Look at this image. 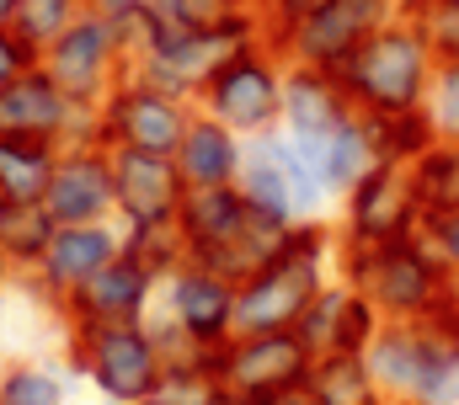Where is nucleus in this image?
Returning <instances> with one entry per match:
<instances>
[{"instance_id":"30","label":"nucleus","mask_w":459,"mask_h":405,"mask_svg":"<svg viewBox=\"0 0 459 405\" xmlns=\"http://www.w3.org/2000/svg\"><path fill=\"white\" fill-rule=\"evenodd\" d=\"M0 405H65V384L38 363H16L0 374Z\"/></svg>"},{"instance_id":"25","label":"nucleus","mask_w":459,"mask_h":405,"mask_svg":"<svg viewBox=\"0 0 459 405\" xmlns=\"http://www.w3.org/2000/svg\"><path fill=\"white\" fill-rule=\"evenodd\" d=\"M54 229H59V224H54V213H48L43 202H11L5 219H0V246H5V256H11V267H16V272H32L38 256L48 251Z\"/></svg>"},{"instance_id":"35","label":"nucleus","mask_w":459,"mask_h":405,"mask_svg":"<svg viewBox=\"0 0 459 405\" xmlns=\"http://www.w3.org/2000/svg\"><path fill=\"white\" fill-rule=\"evenodd\" d=\"M86 5H97V11H102V16L113 22V16H123V11H134V5H150V0H86Z\"/></svg>"},{"instance_id":"15","label":"nucleus","mask_w":459,"mask_h":405,"mask_svg":"<svg viewBox=\"0 0 459 405\" xmlns=\"http://www.w3.org/2000/svg\"><path fill=\"white\" fill-rule=\"evenodd\" d=\"M187 198V182L177 171V155L155 150H113V202L123 229L128 224H171Z\"/></svg>"},{"instance_id":"4","label":"nucleus","mask_w":459,"mask_h":405,"mask_svg":"<svg viewBox=\"0 0 459 405\" xmlns=\"http://www.w3.org/2000/svg\"><path fill=\"white\" fill-rule=\"evenodd\" d=\"M321 289H326V229L316 219H299L283 251L240 283L235 331H294Z\"/></svg>"},{"instance_id":"34","label":"nucleus","mask_w":459,"mask_h":405,"mask_svg":"<svg viewBox=\"0 0 459 405\" xmlns=\"http://www.w3.org/2000/svg\"><path fill=\"white\" fill-rule=\"evenodd\" d=\"M251 405H316V395L305 384H289V390H273V395H262V401H251Z\"/></svg>"},{"instance_id":"26","label":"nucleus","mask_w":459,"mask_h":405,"mask_svg":"<svg viewBox=\"0 0 459 405\" xmlns=\"http://www.w3.org/2000/svg\"><path fill=\"white\" fill-rule=\"evenodd\" d=\"M123 251L139 256L160 283L187 262V240H182V229H177V219H171V224H128V229H123Z\"/></svg>"},{"instance_id":"18","label":"nucleus","mask_w":459,"mask_h":405,"mask_svg":"<svg viewBox=\"0 0 459 405\" xmlns=\"http://www.w3.org/2000/svg\"><path fill=\"white\" fill-rule=\"evenodd\" d=\"M358 107L347 101L342 81L332 70H310V65H294L283 70V134L294 139V150H316L332 128H342Z\"/></svg>"},{"instance_id":"21","label":"nucleus","mask_w":459,"mask_h":405,"mask_svg":"<svg viewBox=\"0 0 459 405\" xmlns=\"http://www.w3.org/2000/svg\"><path fill=\"white\" fill-rule=\"evenodd\" d=\"M310 166H316V177H321V187H326V198L332 193H352L374 166H379V150H374V134H368V117L363 112H352L342 128H332L310 155H305Z\"/></svg>"},{"instance_id":"20","label":"nucleus","mask_w":459,"mask_h":405,"mask_svg":"<svg viewBox=\"0 0 459 405\" xmlns=\"http://www.w3.org/2000/svg\"><path fill=\"white\" fill-rule=\"evenodd\" d=\"M240 155H246V139L198 107L182 144H177V171L187 187H220V182L240 177Z\"/></svg>"},{"instance_id":"31","label":"nucleus","mask_w":459,"mask_h":405,"mask_svg":"<svg viewBox=\"0 0 459 405\" xmlns=\"http://www.w3.org/2000/svg\"><path fill=\"white\" fill-rule=\"evenodd\" d=\"M422 229H428V246L444 256V267L459 278V202L428 208V213H422Z\"/></svg>"},{"instance_id":"19","label":"nucleus","mask_w":459,"mask_h":405,"mask_svg":"<svg viewBox=\"0 0 459 405\" xmlns=\"http://www.w3.org/2000/svg\"><path fill=\"white\" fill-rule=\"evenodd\" d=\"M299 341L316 352V358H326V352H363L368 347V336L379 331V309L368 304L363 289H321L310 309L299 315Z\"/></svg>"},{"instance_id":"40","label":"nucleus","mask_w":459,"mask_h":405,"mask_svg":"<svg viewBox=\"0 0 459 405\" xmlns=\"http://www.w3.org/2000/svg\"><path fill=\"white\" fill-rule=\"evenodd\" d=\"M139 405H171V401H160V395H150V401H139Z\"/></svg>"},{"instance_id":"6","label":"nucleus","mask_w":459,"mask_h":405,"mask_svg":"<svg viewBox=\"0 0 459 405\" xmlns=\"http://www.w3.org/2000/svg\"><path fill=\"white\" fill-rule=\"evenodd\" d=\"M113 405H139L160 390L166 358L150 336V325H75V358H70Z\"/></svg>"},{"instance_id":"39","label":"nucleus","mask_w":459,"mask_h":405,"mask_svg":"<svg viewBox=\"0 0 459 405\" xmlns=\"http://www.w3.org/2000/svg\"><path fill=\"white\" fill-rule=\"evenodd\" d=\"M0 347H5V294H0Z\"/></svg>"},{"instance_id":"3","label":"nucleus","mask_w":459,"mask_h":405,"mask_svg":"<svg viewBox=\"0 0 459 405\" xmlns=\"http://www.w3.org/2000/svg\"><path fill=\"white\" fill-rule=\"evenodd\" d=\"M347 283L363 289L385 320H438V315L455 309L444 256L417 235L379 240V246H352Z\"/></svg>"},{"instance_id":"10","label":"nucleus","mask_w":459,"mask_h":405,"mask_svg":"<svg viewBox=\"0 0 459 405\" xmlns=\"http://www.w3.org/2000/svg\"><path fill=\"white\" fill-rule=\"evenodd\" d=\"M38 65L70 91L75 101H86V107H97V101L113 91L117 81L128 75V59H123V43H117V27L97 11V5H86L43 54H38Z\"/></svg>"},{"instance_id":"24","label":"nucleus","mask_w":459,"mask_h":405,"mask_svg":"<svg viewBox=\"0 0 459 405\" xmlns=\"http://www.w3.org/2000/svg\"><path fill=\"white\" fill-rule=\"evenodd\" d=\"M305 390L316 395V405H385L363 352H326V358H316Z\"/></svg>"},{"instance_id":"43","label":"nucleus","mask_w":459,"mask_h":405,"mask_svg":"<svg viewBox=\"0 0 459 405\" xmlns=\"http://www.w3.org/2000/svg\"><path fill=\"white\" fill-rule=\"evenodd\" d=\"M455 5H459V0H455Z\"/></svg>"},{"instance_id":"27","label":"nucleus","mask_w":459,"mask_h":405,"mask_svg":"<svg viewBox=\"0 0 459 405\" xmlns=\"http://www.w3.org/2000/svg\"><path fill=\"white\" fill-rule=\"evenodd\" d=\"M401 16L422 32V43L433 48V59H455L459 54V5L455 0H401Z\"/></svg>"},{"instance_id":"14","label":"nucleus","mask_w":459,"mask_h":405,"mask_svg":"<svg viewBox=\"0 0 459 405\" xmlns=\"http://www.w3.org/2000/svg\"><path fill=\"white\" fill-rule=\"evenodd\" d=\"M43 208L54 213V224H97L113 219V150L102 139H81L59 150V166L48 177Z\"/></svg>"},{"instance_id":"37","label":"nucleus","mask_w":459,"mask_h":405,"mask_svg":"<svg viewBox=\"0 0 459 405\" xmlns=\"http://www.w3.org/2000/svg\"><path fill=\"white\" fill-rule=\"evenodd\" d=\"M11 272H16V267H11V256H5V246H0V289L11 283Z\"/></svg>"},{"instance_id":"41","label":"nucleus","mask_w":459,"mask_h":405,"mask_svg":"<svg viewBox=\"0 0 459 405\" xmlns=\"http://www.w3.org/2000/svg\"><path fill=\"white\" fill-rule=\"evenodd\" d=\"M5 208H11V202H5V193H0V219H5Z\"/></svg>"},{"instance_id":"13","label":"nucleus","mask_w":459,"mask_h":405,"mask_svg":"<svg viewBox=\"0 0 459 405\" xmlns=\"http://www.w3.org/2000/svg\"><path fill=\"white\" fill-rule=\"evenodd\" d=\"M235 294H240L235 278H225L220 267L187 256L166 278V315L182 325L187 341H198V347L214 352V347H225L230 336H235Z\"/></svg>"},{"instance_id":"9","label":"nucleus","mask_w":459,"mask_h":405,"mask_svg":"<svg viewBox=\"0 0 459 405\" xmlns=\"http://www.w3.org/2000/svg\"><path fill=\"white\" fill-rule=\"evenodd\" d=\"M193 101L171 97L139 75H123L108 97L97 101V139L108 150H155V155H177L187 123H193Z\"/></svg>"},{"instance_id":"28","label":"nucleus","mask_w":459,"mask_h":405,"mask_svg":"<svg viewBox=\"0 0 459 405\" xmlns=\"http://www.w3.org/2000/svg\"><path fill=\"white\" fill-rule=\"evenodd\" d=\"M81 11H86V0H22L16 16H11V27H16V38H27V43L43 54Z\"/></svg>"},{"instance_id":"5","label":"nucleus","mask_w":459,"mask_h":405,"mask_svg":"<svg viewBox=\"0 0 459 405\" xmlns=\"http://www.w3.org/2000/svg\"><path fill=\"white\" fill-rule=\"evenodd\" d=\"M401 11V0H310L294 22L267 32V43L310 70H342L347 59Z\"/></svg>"},{"instance_id":"17","label":"nucleus","mask_w":459,"mask_h":405,"mask_svg":"<svg viewBox=\"0 0 459 405\" xmlns=\"http://www.w3.org/2000/svg\"><path fill=\"white\" fill-rule=\"evenodd\" d=\"M155 283H160V278H155L139 256L117 251L97 278H86V283L65 299V309H70L75 325H139V320L150 315Z\"/></svg>"},{"instance_id":"33","label":"nucleus","mask_w":459,"mask_h":405,"mask_svg":"<svg viewBox=\"0 0 459 405\" xmlns=\"http://www.w3.org/2000/svg\"><path fill=\"white\" fill-rule=\"evenodd\" d=\"M251 5H256L262 27H267V32H278V27H283V22H294V16H299L310 0H251Z\"/></svg>"},{"instance_id":"23","label":"nucleus","mask_w":459,"mask_h":405,"mask_svg":"<svg viewBox=\"0 0 459 405\" xmlns=\"http://www.w3.org/2000/svg\"><path fill=\"white\" fill-rule=\"evenodd\" d=\"M59 150L65 144H54V139L0 134V193H5V202H43L48 177L59 166Z\"/></svg>"},{"instance_id":"2","label":"nucleus","mask_w":459,"mask_h":405,"mask_svg":"<svg viewBox=\"0 0 459 405\" xmlns=\"http://www.w3.org/2000/svg\"><path fill=\"white\" fill-rule=\"evenodd\" d=\"M433 48L422 43V32L395 11L352 59H347L342 70H337V81H342L347 101L358 107V112H368V117H401V112H422V101H428V86H433Z\"/></svg>"},{"instance_id":"29","label":"nucleus","mask_w":459,"mask_h":405,"mask_svg":"<svg viewBox=\"0 0 459 405\" xmlns=\"http://www.w3.org/2000/svg\"><path fill=\"white\" fill-rule=\"evenodd\" d=\"M428 123L444 144H459V54L433 65V86H428Z\"/></svg>"},{"instance_id":"38","label":"nucleus","mask_w":459,"mask_h":405,"mask_svg":"<svg viewBox=\"0 0 459 405\" xmlns=\"http://www.w3.org/2000/svg\"><path fill=\"white\" fill-rule=\"evenodd\" d=\"M444 325H449V336H455V341H459V304H455V309H449V315H444Z\"/></svg>"},{"instance_id":"32","label":"nucleus","mask_w":459,"mask_h":405,"mask_svg":"<svg viewBox=\"0 0 459 405\" xmlns=\"http://www.w3.org/2000/svg\"><path fill=\"white\" fill-rule=\"evenodd\" d=\"M38 65V48L27 43V38H16V27H0V91L22 75V70H32Z\"/></svg>"},{"instance_id":"1","label":"nucleus","mask_w":459,"mask_h":405,"mask_svg":"<svg viewBox=\"0 0 459 405\" xmlns=\"http://www.w3.org/2000/svg\"><path fill=\"white\" fill-rule=\"evenodd\" d=\"M177 229H182L193 262H209L225 278L246 283L283 251L294 224L251 208L235 182H220V187H187V198L177 208Z\"/></svg>"},{"instance_id":"8","label":"nucleus","mask_w":459,"mask_h":405,"mask_svg":"<svg viewBox=\"0 0 459 405\" xmlns=\"http://www.w3.org/2000/svg\"><path fill=\"white\" fill-rule=\"evenodd\" d=\"M198 107L209 117H220L225 128H235L240 139L267 134L283 123V70L273 59V43L256 38L251 48H240L230 65L214 70V81L204 86Z\"/></svg>"},{"instance_id":"12","label":"nucleus","mask_w":459,"mask_h":405,"mask_svg":"<svg viewBox=\"0 0 459 405\" xmlns=\"http://www.w3.org/2000/svg\"><path fill=\"white\" fill-rule=\"evenodd\" d=\"M422 213H428V202H422V187H417V166L379 160L347 193V240L352 246H379V240L417 235Z\"/></svg>"},{"instance_id":"42","label":"nucleus","mask_w":459,"mask_h":405,"mask_svg":"<svg viewBox=\"0 0 459 405\" xmlns=\"http://www.w3.org/2000/svg\"><path fill=\"white\" fill-rule=\"evenodd\" d=\"M220 405H240V401H230V395H225V401H220Z\"/></svg>"},{"instance_id":"16","label":"nucleus","mask_w":459,"mask_h":405,"mask_svg":"<svg viewBox=\"0 0 459 405\" xmlns=\"http://www.w3.org/2000/svg\"><path fill=\"white\" fill-rule=\"evenodd\" d=\"M117 251H123V235L113 229V219H97V224H59L54 240H48V251L38 256L32 278H38L43 299L65 304L86 278H97Z\"/></svg>"},{"instance_id":"11","label":"nucleus","mask_w":459,"mask_h":405,"mask_svg":"<svg viewBox=\"0 0 459 405\" xmlns=\"http://www.w3.org/2000/svg\"><path fill=\"white\" fill-rule=\"evenodd\" d=\"M0 134L81 144V139H97V107L75 101L43 65H32L0 91Z\"/></svg>"},{"instance_id":"22","label":"nucleus","mask_w":459,"mask_h":405,"mask_svg":"<svg viewBox=\"0 0 459 405\" xmlns=\"http://www.w3.org/2000/svg\"><path fill=\"white\" fill-rule=\"evenodd\" d=\"M235 187L246 193L251 208H262V213H273V219H283V224H299L289 171H283V160H278V150H273V128L246 139V155H240V177H235Z\"/></svg>"},{"instance_id":"36","label":"nucleus","mask_w":459,"mask_h":405,"mask_svg":"<svg viewBox=\"0 0 459 405\" xmlns=\"http://www.w3.org/2000/svg\"><path fill=\"white\" fill-rule=\"evenodd\" d=\"M16 5H22V0H0V27H11V16H16Z\"/></svg>"},{"instance_id":"7","label":"nucleus","mask_w":459,"mask_h":405,"mask_svg":"<svg viewBox=\"0 0 459 405\" xmlns=\"http://www.w3.org/2000/svg\"><path fill=\"white\" fill-rule=\"evenodd\" d=\"M316 352L299 341V331H235L225 347L209 352V374L220 379L230 401L251 405L273 390L305 384Z\"/></svg>"}]
</instances>
